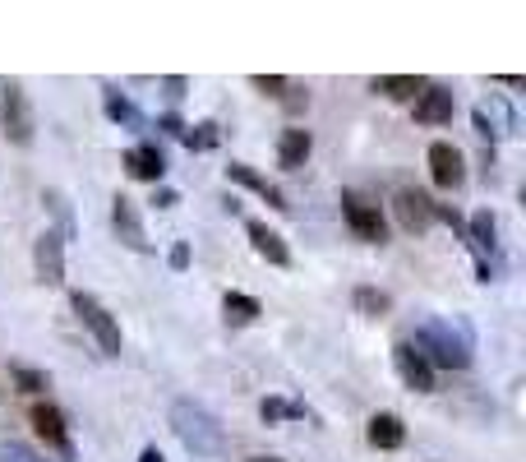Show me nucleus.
<instances>
[{
	"label": "nucleus",
	"instance_id": "obj_5",
	"mask_svg": "<svg viewBox=\"0 0 526 462\" xmlns=\"http://www.w3.org/2000/svg\"><path fill=\"white\" fill-rule=\"evenodd\" d=\"M33 134H37V121H33V107H28V93L19 84H10L5 88V139L28 148Z\"/></svg>",
	"mask_w": 526,
	"mask_h": 462
},
{
	"label": "nucleus",
	"instance_id": "obj_18",
	"mask_svg": "<svg viewBox=\"0 0 526 462\" xmlns=\"http://www.w3.org/2000/svg\"><path fill=\"white\" fill-rule=\"evenodd\" d=\"M365 435H370L374 449H388V453L407 444V426H402V416H393V412H374Z\"/></svg>",
	"mask_w": 526,
	"mask_h": 462
},
{
	"label": "nucleus",
	"instance_id": "obj_12",
	"mask_svg": "<svg viewBox=\"0 0 526 462\" xmlns=\"http://www.w3.org/2000/svg\"><path fill=\"white\" fill-rule=\"evenodd\" d=\"M471 121H476V130L485 134V139H503V134H513L517 130V116L508 107H503V98H485L476 111H471Z\"/></svg>",
	"mask_w": 526,
	"mask_h": 462
},
{
	"label": "nucleus",
	"instance_id": "obj_11",
	"mask_svg": "<svg viewBox=\"0 0 526 462\" xmlns=\"http://www.w3.org/2000/svg\"><path fill=\"white\" fill-rule=\"evenodd\" d=\"M457 111V98L443 84H425L416 93V121L420 125H448Z\"/></svg>",
	"mask_w": 526,
	"mask_h": 462
},
{
	"label": "nucleus",
	"instance_id": "obj_26",
	"mask_svg": "<svg viewBox=\"0 0 526 462\" xmlns=\"http://www.w3.org/2000/svg\"><path fill=\"white\" fill-rule=\"evenodd\" d=\"M42 204L51 208V213H56V222H60V241H70L74 236V218H70V204H65V195H56V190H47V195H42Z\"/></svg>",
	"mask_w": 526,
	"mask_h": 462
},
{
	"label": "nucleus",
	"instance_id": "obj_31",
	"mask_svg": "<svg viewBox=\"0 0 526 462\" xmlns=\"http://www.w3.org/2000/svg\"><path fill=\"white\" fill-rule=\"evenodd\" d=\"M157 130H167V134H185V125H180V116H162V121H157Z\"/></svg>",
	"mask_w": 526,
	"mask_h": 462
},
{
	"label": "nucleus",
	"instance_id": "obj_25",
	"mask_svg": "<svg viewBox=\"0 0 526 462\" xmlns=\"http://www.w3.org/2000/svg\"><path fill=\"white\" fill-rule=\"evenodd\" d=\"M10 379L19 384V393H47L51 389V379L42 375V370H33V365H24V361H10Z\"/></svg>",
	"mask_w": 526,
	"mask_h": 462
},
{
	"label": "nucleus",
	"instance_id": "obj_15",
	"mask_svg": "<svg viewBox=\"0 0 526 462\" xmlns=\"http://www.w3.org/2000/svg\"><path fill=\"white\" fill-rule=\"evenodd\" d=\"M125 171H130L134 181L157 185L162 176H167V158H162V148L157 144H134L130 153H125Z\"/></svg>",
	"mask_w": 526,
	"mask_h": 462
},
{
	"label": "nucleus",
	"instance_id": "obj_28",
	"mask_svg": "<svg viewBox=\"0 0 526 462\" xmlns=\"http://www.w3.org/2000/svg\"><path fill=\"white\" fill-rule=\"evenodd\" d=\"M250 84L259 88L263 98H282V93H287V84H291V79H282V74H254Z\"/></svg>",
	"mask_w": 526,
	"mask_h": 462
},
{
	"label": "nucleus",
	"instance_id": "obj_8",
	"mask_svg": "<svg viewBox=\"0 0 526 462\" xmlns=\"http://www.w3.org/2000/svg\"><path fill=\"white\" fill-rule=\"evenodd\" d=\"M33 268H37L42 287H60L65 282V241H60L56 231H42L33 241Z\"/></svg>",
	"mask_w": 526,
	"mask_h": 462
},
{
	"label": "nucleus",
	"instance_id": "obj_21",
	"mask_svg": "<svg viewBox=\"0 0 526 462\" xmlns=\"http://www.w3.org/2000/svg\"><path fill=\"white\" fill-rule=\"evenodd\" d=\"M102 107H107V121H116V125H130V130H139L144 125V116H139V107H134L120 88H107L102 93Z\"/></svg>",
	"mask_w": 526,
	"mask_h": 462
},
{
	"label": "nucleus",
	"instance_id": "obj_9",
	"mask_svg": "<svg viewBox=\"0 0 526 462\" xmlns=\"http://www.w3.org/2000/svg\"><path fill=\"white\" fill-rule=\"evenodd\" d=\"M33 430L42 435L47 449H56L65 462H74V444H70V430H65L60 407H51V402H33Z\"/></svg>",
	"mask_w": 526,
	"mask_h": 462
},
{
	"label": "nucleus",
	"instance_id": "obj_19",
	"mask_svg": "<svg viewBox=\"0 0 526 462\" xmlns=\"http://www.w3.org/2000/svg\"><path fill=\"white\" fill-rule=\"evenodd\" d=\"M370 88L379 93V98H388V102H411L425 84H420L416 74H379V79H374Z\"/></svg>",
	"mask_w": 526,
	"mask_h": 462
},
{
	"label": "nucleus",
	"instance_id": "obj_29",
	"mask_svg": "<svg viewBox=\"0 0 526 462\" xmlns=\"http://www.w3.org/2000/svg\"><path fill=\"white\" fill-rule=\"evenodd\" d=\"M282 102H287V111H305L310 107V93L300 84H287V93H282Z\"/></svg>",
	"mask_w": 526,
	"mask_h": 462
},
{
	"label": "nucleus",
	"instance_id": "obj_32",
	"mask_svg": "<svg viewBox=\"0 0 526 462\" xmlns=\"http://www.w3.org/2000/svg\"><path fill=\"white\" fill-rule=\"evenodd\" d=\"M153 204H157V208H176L180 199H176V190H157V199H153Z\"/></svg>",
	"mask_w": 526,
	"mask_h": 462
},
{
	"label": "nucleus",
	"instance_id": "obj_6",
	"mask_svg": "<svg viewBox=\"0 0 526 462\" xmlns=\"http://www.w3.org/2000/svg\"><path fill=\"white\" fill-rule=\"evenodd\" d=\"M393 218L402 231H430L434 227V199L425 190H397L393 195Z\"/></svg>",
	"mask_w": 526,
	"mask_h": 462
},
{
	"label": "nucleus",
	"instance_id": "obj_13",
	"mask_svg": "<svg viewBox=\"0 0 526 462\" xmlns=\"http://www.w3.org/2000/svg\"><path fill=\"white\" fill-rule=\"evenodd\" d=\"M227 181H236V185H245V190H254V195L268 199V208H277V213H287V208H291L287 195H282V190H277L268 176H259L250 162H231V167H227Z\"/></svg>",
	"mask_w": 526,
	"mask_h": 462
},
{
	"label": "nucleus",
	"instance_id": "obj_34",
	"mask_svg": "<svg viewBox=\"0 0 526 462\" xmlns=\"http://www.w3.org/2000/svg\"><path fill=\"white\" fill-rule=\"evenodd\" d=\"M139 462H167V458H162L157 449H144V453H139Z\"/></svg>",
	"mask_w": 526,
	"mask_h": 462
},
{
	"label": "nucleus",
	"instance_id": "obj_35",
	"mask_svg": "<svg viewBox=\"0 0 526 462\" xmlns=\"http://www.w3.org/2000/svg\"><path fill=\"white\" fill-rule=\"evenodd\" d=\"M250 462H277V458H250Z\"/></svg>",
	"mask_w": 526,
	"mask_h": 462
},
{
	"label": "nucleus",
	"instance_id": "obj_17",
	"mask_svg": "<svg viewBox=\"0 0 526 462\" xmlns=\"http://www.w3.org/2000/svg\"><path fill=\"white\" fill-rule=\"evenodd\" d=\"M245 231H250V245H254V255H259V259H268L273 268H287L291 264L287 241H282V236H277L268 222H245Z\"/></svg>",
	"mask_w": 526,
	"mask_h": 462
},
{
	"label": "nucleus",
	"instance_id": "obj_30",
	"mask_svg": "<svg viewBox=\"0 0 526 462\" xmlns=\"http://www.w3.org/2000/svg\"><path fill=\"white\" fill-rule=\"evenodd\" d=\"M167 264L176 268V273H185V268H190V245H185V241H176V245H171V255H167Z\"/></svg>",
	"mask_w": 526,
	"mask_h": 462
},
{
	"label": "nucleus",
	"instance_id": "obj_33",
	"mask_svg": "<svg viewBox=\"0 0 526 462\" xmlns=\"http://www.w3.org/2000/svg\"><path fill=\"white\" fill-rule=\"evenodd\" d=\"M167 93H171V98H185V79H180V74H171V79H167Z\"/></svg>",
	"mask_w": 526,
	"mask_h": 462
},
{
	"label": "nucleus",
	"instance_id": "obj_14",
	"mask_svg": "<svg viewBox=\"0 0 526 462\" xmlns=\"http://www.w3.org/2000/svg\"><path fill=\"white\" fill-rule=\"evenodd\" d=\"M314 153V134L300 130V125H291V130H282V139H277V167L282 171H300L305 162H310Z\"/></svg>",
	"mask_w": 526,
	"mask_h": 462
},
{
	"label": "nucleus",
	"instance_id": "obj_7",
	"mask_svg": "<svg viewBox=\"0 0 526 462\" xmlns=\"http://www.w3.org/2000/svg\"><path fill=\"white\" fill-rule=\"evenodd\" d=\"M111 227H116L120 245H130L134 255H153V241H148L144 222H139V208H134L125 195L111 199Z\"/></svg>",
	"mask_w": 526,
	"mask_h": 462
},
{
	"label": "nucleus",
	"instance_id": "obj_20",
	"mask_svg": "<svg viewBox=\"0 0 526 462\" xmlns=\"http://www.w3.org/2000/svg\"><path fill=\"white\" fill-rule=\"evenodd\" d=\"M263 315V305L254 301V296H245V292H227L222 296V319H227V324H254V319Z\"/></svg>",
	"mask_w": 526,
	"mask_h": 462
},
{
	"label": "nucleus",
	"instance_id": "obj_2",
	"mask_svg": "<svg viewBox=\"0 0 526 462\" xmlns=\"http://www.w3.org/2000/svg\"><path fill=\"white\" fill-rule=\"evenodd\" d=\"M171 430H176V439L194 458H222L227 453V430H222V421L208 412L204 402L194 398L171 402Z\"/></svg>",
	"mask_w": 526,
	"mask_h": 462
},
{
	"label": "nucleus",
	"instance_id": "obj_24",
	"mask_svg": "<svg viewBox=\"0 0 526 462\" xmlns=\"http://www.w3.org/2000/svg\"><path fill=\"white\" fill-rule=\"evenodd\" d=\"M356 310L360 315H370V319H379V315L393 310V296L379 292V287H356Z\"/></svg>",
	"mask_w": 526,
	"mask_h": 462
},
{
	"label": "nucleus",
	"instance_id": "obj_3",
	"mask_svg": "<svg viewBox=\"0 0 526 462\" xmlns=\"http://www.w3.org/2000/svg\"><path fill=\"white\" fill-rule=\"evenodd\" d=\"M70 305H74V315H79V324H84V329L97 338L102 356H120V324L111 319L107 305L97 301V296H88V292H74Z\"/></svg>",
	"mask_w": 526,
	"mask_h": 462
},
{
	"label": "nucleus",
	"instance_id": "obj_27",
	"mask_svg": "<svg viewBox=\"0 0 526 462\" xmlns=\"http://www.w3.org/2000/svg\"><path fill=\"white\" fill-rule=\"evenodd\" d=\"M0 462H47V458H42L33 444H24V439H5V444H0Z\"/></svg>",
	"mask_w": 526,
	"mask_h": 462
},
{
	"label": "nucleus",
	"instance_id": "obj_22",
	"mask_svg": "<svg viewBox=\"0 0 526 462\" xmlns=\"http://www.w3.org/2000/svg\"><path fill=\"white\" fill-rule=\"evenodd\" d=\"M217 139H222V130H217L213 121L185 125V134H180V144L190 148V153H208V148H217Z\"/></svg>",
	"mask_w": 526,
	"mask_h": 462
},
{
	"label": "nucleus",
	"instance_id": "obj_10",
	"mask_svg": "<svg viewBox=\"0 0 526 462\" xmlns=\"http://www.w3.org/2000/svg\"><path fill=\"white\" fill-rule=\"evenodd\" d=\"M430 176L439 190H457V185L467 181V167H462V153H457L448 139L430 144Z\"/></svg>",
	"mask_w": 526,
	"mask_h": 462
},
{
	"label": "nucleus",
	"instance_id": "obj_16",
	"mask_svg": "<svg viewBox=\"0 0 526 462\" xmlns=\"http://www.w3.org/2000/svg\"><path fill=\"white\" fill-rule=\"evenodd\" d=\"M393 365H397V375H402V384H407V389L434 393V370L420 361L416 352H411L407 342H397V347H393Z\"/></svg>",
	"mask_w": 526,
	"mask_h": 462
},
{
	"label": "nucleus",
	"instance_id": "obj_23",
	"mask_svg": "<svg viewBox=\"0 0 526 462\" xmlns=\"http://www.w3.org/2000/svg\"><path fill=\"white\" fill-rule=\"evenodd\" d=\"M259 416H263V426H277V421H300L305 407H300V402H287V398H263Z\"/></svg>",
	"mask_w": 526,
	"mask_h": 462
},
{
	"label": "nucleus",
	"instance_id": "obj_4",
	"mask_svg": "<svg viewBox=\"0 0 526 462\" xmlns=\"http://www.w3.org/2000/svg\"><path fill=\"white\" fill-rule=\"evenodd\" d=\"M342 218H347V227L356 231L365 245H383V241H388V227H383L379 204H370V199L356 195V190H342Z\"/></svg>",
	"mask_w": 526,
	"mask_h": 462
},
{
	"label": "nucleus",
	"instance_id": "obj_1",
	"mask_svg": "<svg viewBox=\"0 0 526 462\" xmlns=\"http://www.w3.org/2000/svg\"><path fill=\"white\" fill-rule=\"evenodd\" d=\"M407 347L430 370H467L471 365V333L457 319H420Z\"/></svg>",
	"mask_w": 526,
	"mask_h": 462
}]
</instances>
